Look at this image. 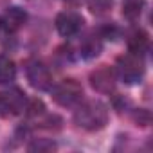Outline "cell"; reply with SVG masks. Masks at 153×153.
<instances>
[{"label": "cell", "instance_id": "cell-1", "mask_svg": "<svg viewBox=\"0 0 153 153\" xmlns=\"http://www.w3.org/2000/svg\"><path fill=\"white\" fill-rule=\"evenodd\" d=\"M74 121L85 130H101L108 121V110L101 101H87L74 114Z\"/></svg>", "mask_w": 153, "mask_h": 153}, {"label": "cell", "instance_id": "cell-2", "mask_svg": "<svg viewBox=\"0 0 153 153\" xmlns=\"http://www.w3.org/2000/svg\"><path fill=\"white\" fill-rule=\"evenodd\" d=\"M117 72L126 83H137L144 74V61L140 54L130 52L117 59Z\"/></svg>", "mask_w": 153, "mask_h": 153}, {"label": "cell", "instance_id": "cell-3", "mask_svg": "<svg viewBox=\"0 0 153 153\" xmlns=\"http://www.w3.org/2000/svg\"><path fill=\"white\" fill-rule=\"evenodd\" d=\"M83 96V88L78 81L74 79H63L61 83H58L52 90V97L58 105L61 106H72L76 105Z\"/></svg>", "mask_w": 153, "mask_h": 153}, {"label": "cell", "instance_id": "cell-4", "mask_svg": "<svg viewBox=\"0 0 153 153\" xmlns=\"http://www.w3.org/2000/svg\"><path fill=\"white\" fill-rule=\"evenodd\" d=\"M25 94L20 88H7L0 92V112L4 115H18L25 110Z\"/></svg>", "mask_w": 153, "mask_h": 153}, {"label": "cell", "instance_id": "cell-5", "mask_svg": "<svg viewBox=\"0 0 153 153\" xmlns=\"http://www.w3.org/2000/svg\"><path fill=\"white\" fill-rule=\"evenodd\" d=\"M27 79L38 90H49L51 85H52L51 70L42 61H31L27 65Z\"/></svg>", "mask_w": 153, "mask_h": 153}, {"label": "cell", "instance_id": "cell-6", "mask_svg": "<svg viewBox=\"0 0 153 153\" xmlns=\"http://www.w3.org/2000/svg\"><path fill=\"white\" fill-rule=\"evenodd\" d=\"M81 25H83V18L74 11H65V13H59L56 16V29L61 36L68 38V36L78 34Z\"/></svg>", "mask_w": 153, "mask_h": 153}, {"label": "cell", "instance_id": "cell-7", "mask_svg": "<svg viewBox=\"0 0 153 153\" xmlns=\"http://www.w3.org/2000/svg\"><path fill=\"white\" fill-rule=\"evenodd\" d=\"M25 20H27V15H25L24 9L9 7V9H6L2 15H0V29H2L4 33H7V34L16 33L18 29H22Z\"/></svg>", "mask_w": 153, "mask_h": 153}, {"label": "cell", "instance_id": "cell-8", "mask_svg": "<svg viewBox=\"0 0 153 153\" xmlns=\"http://www.w3.org/2000/svg\"><path fill=\"white\" fill-rule=\"evenodd\" d=\"M92 87L99 92H112L115 87V74L110 67H101L90 76Z\"/></svg>", "mask_w": 153, "mask_h": 153}, {"label": "cell", "instance_id": "cell-9", "mask_svg": "<svg viewBox=\"0 0 153 153\" xmlns=\"http://www.w3.org/2000/svg\"><path fill=\"white\" fill-rule=\"evenodd\" d=\"M149 45V38H148V33L139 29L135 31L130 40H128V47H130V52H135V54H142Z\"/></svg>", "mask_w": 153, "mask_h": 153}, {"label": "cell", "instance_id": "cell-10", "mask_svg": "<svg viewBox=\"0 0 153 153\" xmlns=\"http://www.w3.org/2000/svg\"><path fill=\"white\" fill-rule=\"evenodd\" d=\"M15 76H16L15 63L9 58H6V56H0V85L11 83L15 79Z\"/></svg>", "mask_w": 153, "mask_h": 153}, {"label": "cell", "instance_id": "cell-11", "mask_svg": "<svg viewBox=\"0 0 153 153\" xmlns=\"http://www.w3.org/2000/svg\"><path fill=\"white\" fill-rule=\"evenodd\" d=\"M101 47L103 45H101V40L97 36H88L81 45V54L85 58H94L101 52Z\"/></svg>", "mask_w": 153, "mask_h": 153}, {"label": "cell", "instance_id": "cell-12", "mask_svg": "<svg viewBox=\"0 0 153 153\" xmlns=\"http://www.w3.org/2000/svg\"><path fill=\"white\" fill-rule=\"evenodd\" d=\"M112 7V0H90V11L94 15H106Z\"/></svg>", "mask_w": 153, "mask_h": 153}, {"label": "cell", "instance_id": "cell-13", "mask_svg": "<svg viewBox=\"0 0 153 153\" xmlns=\"http://www.w3.org/2000/svg\"><path fill=\"white\" fill-rule=\"evenodd\" d=\"M25 110H27V114H29L31 117H38V115H42V114H43L45 106H43V103H42V101L33 99L29 105H25Z\"/></svg>", "mask_w": 153, "mask_h": 153}, {"label": "cell", "instance_id": "cell-14", "mask_svg": "<svg viewBox=\"0 0 153 153\" xmlns=\"http://www.w3.org/2000/svg\"><path fill=\"white\" fill-rule=\"evenodd\" d=\"M56 146L52 144V142H49V144H34V146H31V149H54Z\"/></svg>", "mask_w": 153, "mask_h": 153}, {"label": "cell", "instance_id": "cell-15", "mask_svg": "<svg viewBox=\"0 0 153 153\" xmlns=\"http://www.w3.org/2000/svg\"><path fill=\"white\" fill-rule=\"evenodd\" d=\"M124 4H137V6H142V0H126Z\"/></svg>", "mask_w": 153, "mask_h": 153}]
</instances>
